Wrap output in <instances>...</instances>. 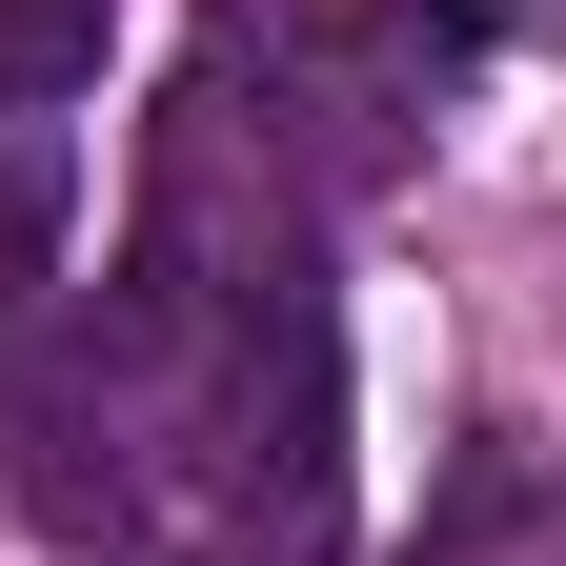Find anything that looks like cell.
<instances>
[{"mask_svg":"<svg viewBox=\"0 0 566 566\" xmlns=\"http://www.w3.org/2000/svg\"><path fill=\"white\" fill-rule=\"evenodd\" d=\"M82 82H102V0H0V102L41 122V102H82Z\"/></svg>","mask_w":566,"mask_h":566,"instance_id":"obj_1","label":"cell"}]
</instances>
